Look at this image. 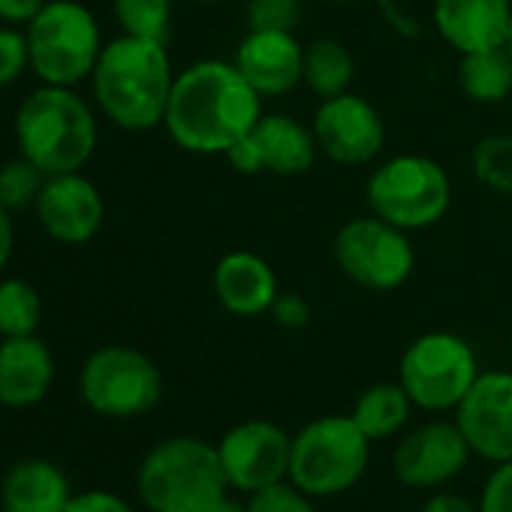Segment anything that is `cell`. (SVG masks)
Wrapping results in <instances>:
<instances>
[{"label": "cell", "instance_id": "cb8c5ba5", "mask_svg": "<svg viewBox=\"0 0 512 512\" xmlns=\"http://www.w3.org/2000/svg\"><path fill=\"white\" fill-rule=\"evenodd\" d=\"M356 76V61L353 52L338 43V40H314L311 46H305V76L302 85H308L317 97H338L344 91H350Z\"/></svg>", "mask_w": 512, "mask_h": 512}, {"label": "cell", "instance_id": "d6986e66", "mask_svg": "<svg viewBox=\"0 0 512 512\" xmlns=\"http://www.w3.org/2000/svg\"><path fill=\"white\" fill-rule=\"evenodd\" d=\"M512 0H434V28L458 55L500 49Z\"/></svg>", "mask_w": 512, "mask_h": 512}, {"label": "cell", "instance_id": "83f0119b", "mask_svg": "<svg viewBox=\"0 0 512 512\" xmlns=\"http://www.w3.org/2000/svg\"><path fill=\"white\" fill-rule=\"evenodd\" d=\"M46 172L28 157L10 160L0 166V205L7 211H25L37 205V196L46 184Z\"/></svg>", "mask_w": 512, "mask_h": 512}, {"label": "cell", "instance_id": "e575fe53", "mask_svg": "<svg viewBox=\"0 0 512 512\" xmlns=\"http://www.w3.org/2000/svg\"><path fill=\"white\" fill-rule=\"evenodd\" d=\"M43 7H46V0H0V22L13 28L28 25Z\"/></svg>", "mask_w": 512, "mask_h": 512}, {"label": "cell", "instance_id": "2e32d148", "mask_svg": "<svg viewBox=\"0 0 512 512\" xmlns=\"http://www.w3.org/2000/svg\"><path fill=\"white\" fill-rule=\"evenodd\" d=\"M34 211L43 229L61 244H88L100 232L106 217L97 184L79 172L49 175Z\"/></svg>", "mask_w": 512, "mask_h": 512}, {"label": "cell", "instance_id": "7402d4cb", "mask_svg": "<svg viewBox=\"0 0 512 512\" xmlns=\"http://www.w3.org/2000/svg\"><path fill=\"white\" fill-rule=\"evenodd\" d=\"M413 407L416 404L410 401L407 389L398 380H392V383L386 380V383L368 386L356 398L350 416L365 431V437L371 443H377V440H389V437L401 434L413 416Z\"/></svg>", "mask_w": 512, "mask_h": 512}, {"label": "cell", "instance_id": "f1b7e54d", "mask_svg": "<svg viewBox=\"0 0 512 512\" xmlns=\"http://www.w3.org/2000/svg\"><path fill=\"white\" fill-rule=\"evenodd\" d=\"M302 0H247V31H296L302 22Z\"/></svg>", "mask_w": 512, "mask_h": 512}, {"label": "cell", "instance_id": "f35d334b", "mask_svg": "<svg viewBox=\"0 0 512 512\" xmlns=\"http://www.w3.org/2000/svg\"><path fill=\"white\" fill-rule=\"evenodd\" d=\"M503 49L512 55V13H509V28H506V40H503Z\"/></svg>", "mask_w": 512, "mask_h": 512}, {"label": "cell", "instance_id": "ac0fdd59", "mask_svg": "<svg viewBox=\"0 0 512 512\" xmlns=\"http://www.w3.org/2000/svg\"><path fill=\"white\" fill-rule=\"evenodd\" d=\"M211 284L220 308L244 320L272 314V305L281 296L278 275L269 260L250 250H229L226 256H220Z\"/></svg>", "mask_w": 512, "mask_h": 512}, {"label": "cell", "instance_id": "e0dca14e", "mask_svg": "<svg viewBox=\"0 0 512 512\" xmlns=\"http://www.w3.org/2000/svg\"><path fill=\"white\" fill-rule=\"evenodd\" d=\"M232 64L260 97H284L302 85L305 46L293 31H247Z\"/></svg>", "mask_w": 512, "mask_h": 512}, {"label": "cell", "instance_id": "4fadbf2b", "mask_svg": "<svg viewBox=\"0 0 512 512\" xmlns=\"http://www.w3.org/2000/svg\"><path fill=\"white\" fill-rule=\"evenodd\" d=\"M320 154L341 166H365L386 145V124L377 106L353 91L326 97L311 121Z\"/></svg>", "mask_w": 512, "mask_h": 512}, {"label": "cell", "instance_id": "8d00e7d4", "mask_svg": "<svg viewBox=\"0 0 512 512\" xmlns=\"http://www.w3.org/2000/svg\"><path fill=\"white\" fill-rule=\"evenodd\" d=\"M13 247H16V226H13V211L0 205V272H4L13 260Z\"/></svg>", "mask_w": 512, "mask_h": 512}, {"label": "cell", "instance_id": "30bf717a", "mask_svg": "<svg viewBox=\"0 0 512 512\" xmlns=\"http://www.w3.org/2000/svg\"><path fill=\"white\" fill-rule=\"evenodd\" d=\"M335 263L359 287L392 293L413 278L416 250L410 232L377 214L353 217L335 235Z\"/></svg>", "mask_w": 512, "mask_h": 512}, {"label": "cell", "instance_id": "9c48e42d", "mask_svg": "<svg viewBox=\"0 0 512 512\" xmlns=\"http://www.w3.org/2000/svg\"><path fill=\"white\" fill-rule=\"evenodd\" d=\"M82 401L109 419H133L151 413L163 398V374L151 356L133 347L94 350L79 374Z\"/></svg>", "mask_w": 512, "mask_h": 512}, {"label": "cell", "instance_id": "74e56055", "mask_svg": "<svg viewBox=\"0 0 512 512\" xmlns=\"http://www.w3.org/2000/svg\"><path fill=\"white\" fill-rule=\"evenodd\" d=\"M208 512H247V503L238 500V497H223L220 503H214Z\"/></svg>", "mask_w": 512, "mask_h": 512}, {"label": "cell", "instance_id": "6da1fadb", "mask_svg": "<svg viewBox=\"0 0 512 512\" xmlns=\"http://www.w3.org/2000/svg\"><path fill=\"white\" fill-rule=\"evenodd\" d=\"M263 115V97L232 61L205 58L175 73L163 127L190 154L226 157Z\"/></svg>", "mask_w": 512, "mask_h": 512}, {"label": "cell", "instance_id": "ab89813d", "mask_svg": "<svg viewBox=\"0 0 512 512\" xmlns=\"http://www.w3.org/2000/svg\"><path fill=\"white\" fill-rule=\"evenodd\" d=\"M323 4H335V7H344V4H359V0H323Z\"/></svg>", "mask_w": 512, "mask_h": 512}, {"label": "cell", "instance_id": "603a6c76", "mask_svg": "<svg viewBox=\"0 0 512 512\" xmlns=\"http://www.w3.org/2000/svg\"><path fill=\"white\" fill-rule=\"evenodd\" d=\"M458 85L479 106L506 103L512 94V55L500 49L470 52L458 61Z\"/></svg>", "mask_w": 512, "mask_h": 512}, {"label": "cell", "instance_id": "f546056e", "mask_svg": "<svg viewBox=\"0 0 512 512\" xmlns=\"http://www.w3.org/2000/svg\"><path fill=\"white\" fill-rule=\"evenodd\" d=\"M244 503H247V512H320L314 497L299 491L290 479L269 485L256 494H247Z\"/></svg>", "mask_w": 512, "mask_h": 512}, {"label": "cell", "instance_id": "277c9868", "mask_svg": "<svg viewBox=\"0 0 512 512\" xmlns=\"http://www.w3.org/2000/svg\"><path fill=\"white\" fill-rule=\"evenodd\" d=\"M16 142L46 175L79 172L97 148L94 109L73 88L43 85L16 112Z\"/></svg>", "mask_w": 512, "mask_h": 512}, {"label": "cell", "instance_id": "484cf974", "mask_svg": "<svg viewBox=\"0 0 512 512\" xmlns=\"http://www.w3.org/2000/svg\"><path fill=\"white\" fill-rule=\"evenodd\" d=\"M115 22L121 34L142 40H169L172 28V0H112Z\"/></svg>", "mask_w": 512, "mask_h": 512}, {"label": "cell", "instance_id": "836d02e7", "mask_svg": "<svg viewBox=\"0 0 512 512\" xmlns=\"http://www.w3.org/2000/svg\"><path fill=\"white\" fill-rule=\"evenodd\" d=\"M272 317L284 329H305L311 323V305L299 293H281L272 305Z\"/></svg>", "mask_w": 512, "mask_h": 512}, {"label": "cell", "instance_id": "60d3db41", "mask_svg": "<svg viewBox=\"0 0 512 512\" xmlns=\"http://www.w3.org/2000/svg\"><path fill=\"white\" fill-rule=\"evenodd\" d=\"M199 4H220V0H199Z\"/></svg>", "mask_w": 512, "mask_h": 512}, {"label": "cell", "instance_id": "d4e9b609", "mask_svg": "<svg viewBox=\"0 0 512 512\" xmlns=\"http://www.w3.org/2000/svg\"><path fill=\"white\" fill-rule=\"evenodd\" d=\"M43 320V299L34 284L22 278L0 281V338L37 335Z\"/></svg>", "mask_w": 512, "mask_h": 512}, {"label": "cell", "instance_id": "ba28073f", "mask_svg": "<svg viewBox=\"0 0 512 512\" xmlns=\"http://www.w3.org/2000/svg\"><path fill=\"white\" fill-rule=\"evenodd\" d=\"M473 347L455 332H425L404 350L398 362V383L410 401L428 413L455 410L479 377Z\"/></svg>", "mask_w": 512, "mask_h": 512}, {"label": "cell", "instance_id": "8992f818", "mask_svg": "<svg viewBox=\"0 0 512 512\" xmlns=\"http://www.w3.org/2000/svg\"><path fill=\"white\" fill-rule=\"evenodd\" d=\"M31 70L43 85L76 88L91 79L100 52L103 34L94 13L79 0H46V7L25 25Z\"/></svg>", "mask_w": 512, "mask_h": 512}, {"label": "cell", "instance_id": "9a60e30c", "mask_svg": "<svg viewBox=\"0 0 512 512\" xmlns=\"http://www.w3.org/2000/svg\"><path fill=\"white\" fill-rule=\"evenodd\" d=\"M470 446L458 428V422H425L410 428L395 452H392V470L401 485L431 491L455 479L467 461H470Z\"/></svg>", "mask_w": 512, "mask_h": 512}, {"label": "cell", "instance_id": "4dcf8cb0", "mask_svg": "<svg viewBox=\"0 0 512 512\" xmlns=\"http://www.w3.org/2000/svg\"><path fill=\"white\" fill-rule=\"evenodd\" d=\"M25 70H31V49L25 31H16L13 25L0 28V88L19 82Z\"/></svg>", "mask_w": 512, "mask_h": 512}, {"label": "cell", "instance_id": "8fae6325", "mask_svg": "<svg viewBox=\"0 0 512 512\" xmlns=\"http://www.w3.org/2000/svg\"><path fill=\"white\" fill-rule=\"evenodd\" d=\"M217 452L229 491H238L244 497L290 479L293 437L278 422L269 419L238 422L220 437Z\"/></svg>", "mask_w": 512, "mask_h": 512}, {"label": "cell", "instance_id": "7c38bea8", "mask_svg": "<svg viewBox=\"0 0 512 512\" xmlns=\"http://www.w3.org/2000/svg\"><path fill=\"white\" fill-rule=\"evenodd\" d=\"M320 145L308 124L293 115H263L256 127L226 151V160L241 175L272 172L281 178L305 175L317 163Z\"/></svg>", "mask_w": 512, "mask_h": 512}, {"label": "cell", "instance_id": "5b68a950", "mask_svg": "<svg viewBox=\"0 0 512 512\" xmlns=\"http://www.w3.org/2000/svg\"><path fill=\"white\" fill-rule=\"evenodd\" d=\"M371 464V440L353 416H317L293 434L290 482L308 497H335L350 491Z\"/></svg>", "mask_w": 512, "mask_h": 512}, {"label": "cell", "instance_id": "52a82bcc", "mask_svg": "<svg viewBox=\"0 0 512 512\" xmlns=\"http://www.w3.org/2000/svg\"><path fill=\"white\" fill-rule=\"evenodd\" d=\"M371 214L404 232L437 226L452 205L449 172L425 154H395L383 160L365 187Z\"/></svg>", "mask_w": 512, "mask_h": 512}, {"label": "cell", "instance_id": "d590c367", "mask_svg": "<svg viewBox=\"0 0 512 512\" xmlns=\"http://www.w3.org/2000/svg\"><path fill=\"white\" fill-rule=\"evenodd\" d=\"M419 512H479V503L467 500L464 494H452V491H437L431 494Z\"/></svg>", "mask_w": 512, "mask_h": 512}, {"label": "cell", "instance_id": "b9f144b4", "mask_svg": "<svg viewBox=\"0 0 512 512\" xmlns=\"http://www.w3.org/2000/svg\"><path fill=\"white\" fill-rule=\"evenodd\" d=\"M506 103H509V112H512V94H509V100H506Z\"/></svg>", "mask_w": 512, "mask_h": 512}, {"label": "cell", "instance_id": "4316f807", "mask_svg": "<svg viewBox=\"0 0 512 512\" xmlns=\"http://www.w3.org/2000/svg\"><path fill=\"white\" fill-rule=\"evenodd\" d=\"M470 163L479 184L494 193H512V130L479 139Z\"/></svg>", "mask_w": 512, "mask_h": 512}, {"label": "cell", "instance_id": "44dd1931", "mask_svg": "<svg viewBox=\"0 0 512 512\" xmlns=\"http://www.w3.org/2000/svg\"><path fill=\"white\" fill-rule=\"evenodd\" d=\"M73 500L70 479L46 458H25L13 464L0 482L4 512H64Z\"/></svg>", "mask_w": 512, "mask_h": 512}, {"label": "cell", "instance_id": "ffe728a7", "mask_svg": "<svg viewBox=\"0 0 512 512\" xmlns=\"http://www.w3.org/2000/svg\"><path fill=\"white\" fill-rule=\"evenodd\" d=\"M55 383V356L37 335L0 341V407H37Z\"/></svg>", "mask_w": 512, "mask_h": 512}, {"label": "cell", "instance_id": "7a4b0ae2", "mask_svg": "<svg viewBox=\"0 0 512 512\" xmlns=\"http://www.w3.org/2000/svg\"><path fill=\"white\" fill-rule=\"evenodd\" d=\"M91 85L103 115L121 130L145 133L160 127L175 85L166 43L121 34L103 46Z\"/></svg>", "mask_w": 512, "mask_h": 512}, {"label": "cell", "instance_id": "5bb4252c", "mask_svg": "<svg viewBox=\"0 0 512 512\" xmlns=\"http://www.w3.org/2000/svg\"><path fill=\"white\" fill-rule=\"evenodd\" d=\"M455 422L476 458L512 461V371H482L455 407Z\"/></svg>", "mask_w": 512, "mask_h": 512}, {"label": "cell", "instance_id": "3957f363", "mask_svg": "<svg viewBox=\"0 0 512 512\" xmlns=\"http://www.w3.org/2000/svg\"><path fill=\"white\" fill-rule=\"evenodd\" d=\"M136 494L148 512H208L229 497L217 443L190 434L160 440L136 470Z\"/></svg>", "mask_w": 512, "mask_h": 512}, {"label": "cell", "instance_id": "1f68e13d", "mask_svg": "<svg viewBox=\"0 0 512 512\" xmlns=\"http://www.w3.org/2000/svg\"><path fill=\"white\" fill-rule=\"evenodd\" d=\"M479 512H512V461L491 464L479 494Z\"/></svg>", "mask_w": 512, "mask_h": 512}, {"label": "cell", "instance_id": "d6a6232c", "mask_svg": "<svg viewBox=\"0 0 512 512\" xmlns=\"http://www.w3.org/2000/svg\"><path fill=\"white\" fill-rule=\"evenodd\" d=\"M64 512H136L133 503H127L121 494L106 491V488H91V491H79L73 494V500L67 503Z\"/></svg>", "mask_w": 512, "mask_h": 512}]
</instances>
